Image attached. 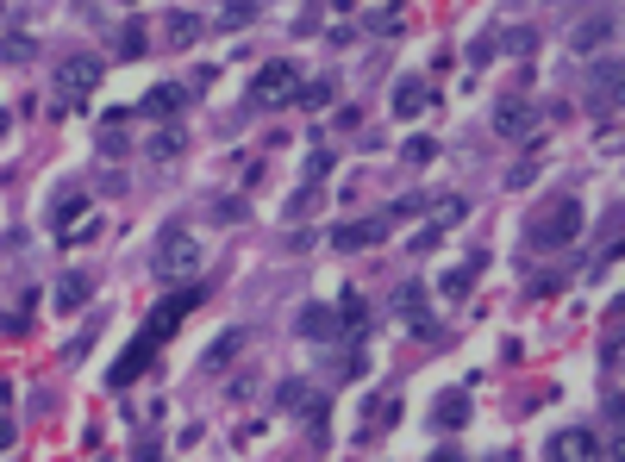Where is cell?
I'll use <instances>...</instances> for the list:
<instances>
[{
	"label": "cell",
	"mask_w": 625,
	"mask_h": 462,
	"mask_svg": "<svg viewBox=\"0 0 625 462\" xmlns=\"http://www.w3.org/2000/svg\"><path fill=\"white\" fill-rule=\"evenodd\" d=\"M582 200H569V194H557L538 219H531V244L538 250H563V244H576V231H582Z\"/></svg>",
	"instance_id": "obj_1"
},
{
	"label": "cell",
	"mask_w": 625,
	"mask_h": 462,
	"mask_svg": "<svg viewBox=\"0 0 625 462\" xmlns=\"http://www.w3.org/2000/svg\"><path fill=\"white\" fill-rule=\"evenodd\" d=\"M101 76H107V63H101V57H88V50H82V57H69V63L57 69V107H82V101L101 88Z\"/></svg>",
	"instance_id": "obj_2"
},
{
	"label": "cell",
	"mask_w": 625,
	"mask_h": 462,
	"mask_svg": "<svg viewBox=\"0 0 625 462\" xmlns=\"http://www.w3.org/2000/svg\"><path fill=\"white\" fill-rule=\"evenodd\" d=\"M150 269H156L163 281H182V275H194V269H201V244H194V237H182V231H169V237L156 244Z\"/></svg>",
	"instance_id": "obj_3"
},
{
	"label": "cell",
	"mask_w": 625,
	"mask_h": 462,
	"mask_svg": "<svg viewBox=\"0 0 625 462\" xmlns=\"http://www.w3.org/2000/svg\"><path fill=\"white\" fill-rule=\"evenodd\" d=\"M201 300H207L201 288H175V294H169V300H163V307L144 319V344H163V338H169V332H175V325H182V319H188Z\"/></svg>",
	"instance_id": "obj_4"
},
{
	"label": "cell",
	"mask_w": 625,
	"mask_h": 462,
	"mask_svg": "<svg viewBox=\"0 0 625 462\" xmlns=\"http://www.w3.org/2000/svg\"><path fill=\"white\" fill-rule=\"evenodd\" d=\"M488 125H495L500 138H531V131H538V101H519V94H506V101H495Z\"/></svg>",
	"instance_id": "obj_5"
},
{
	"label": "cell",
	"mask_w": 625,
	"mask_h": 462,
	"mask_svg": "<svg viewBox=\"0 0 625 462\" xmlns=\"http://www.w3.org/2000/svg\"><path fill=\"white\" fill-rule=\"evenodd\" d=\"M550 462H601V438L576 425V431H563V438L550 444Z\"/></svg>",
	"instance_id": "obj_6"
},
{
	"label": "cell",
	"mask_w": 625,
	"mask_h": 462,
	"mask_svg": "<svg viewBox=\"0 0 625 462\" xmlns=\"http://www.w3.org/2000/svg\"><path fill=\"white\" fill-rule=\"evenodd\" d=\"M275 94H294V63H269V69L256 76V88H250L256 107H275Z\"/></svg>",
	"instance_id": "obj_7"
},
{
	"label": "cell",
	"mask_w": 625,
	"mask_h": 462,
	"mask_svg": "<svg viewBox=\"0 0 625 462\" xmlns=\"http://www.w3.org/2000/svg\"><path fill=\"white\" fill-rule=\"evenodd\" d=\"M388 237V219H357V226H338L332 231V250H370Z\"/></svg>",
	"instance_id": "obj_8"
},
{
	"label": "cell",
	"mask_w": 625,
	"mask_h": 462,
	"mask_svg": "<svg viewBox=\"0 0 625 462\" xmlns=\"http://www.w3.org/2000/svg\"><path fill=\"white\" fill-rule=\"evenodd\" d=\"M182 101H188V88H175V82H156V88L138 101V113H144V119H175V113H182Z\"/></svg>",
	"instance_id": "obj_9"
},
{
	"label": "cell",
	"mask_w": 625,
	"mask_h": 462,
	"mask_svg": "<svg viewBox=\"0 0 625 462\" xmlns=\"http://www.w3.org/2000/svg\"><path fill=\"white\" fill-rule=\"evenodd\" d=\"M150 356H156V344H144V338H138V344L125 350V356L113 362V369H107V381H113V387H125V381H138V375L150 369Z\"/></svg>",
	"instance_id": "obj_10"
},
{
	"label": "cell",
	"mask_w": 625,
	"mask_h": 462,
	"mask_svg": "<svg viewBox=\"0 0 625 462\" xmlns=\"http://www.w3.org/2000/svg\"><path fill=\"white\" fill-rule=\"evenodd\" d=\"M425 107H432V88H425L419 76L394 88V113H400V119H419V113H425Z\"/></svg>",
	"instance_id": "obj_11"
},
{
	"label": "cell",
	"mask_w": 625,
	"mask_h": 462,
	"mask_svg": "<svg viewBox=\"0 0 625 462\" xmlns=\"http://www.w3.org/2000/svg\"><path fill=\"white\" fill-rule=\"evenodd\" d=\"M50 294H57V307H63V313H76V307L88 300V275H82V269H69V275H63Z\"/></svg>",
	"instance_id": "obj_12"
},
{
	"label": "cell",
	"mask_w": 625,
	"mask_h": 462,
	"mask_svg": "<svg viewBox=\"0 0 625 462\" xmlns=\"http://www.w3.org/2000/svg\"><path fill=\"white\" fill-rule=\"evenodd\" d=\"M300 332H307V338H332V332H338V313H332V307H307V313H300Z\"/></svg>",
	"instance_id": "obj_13"
},
{
	"label": "cell",
	"mask_w": 625,
	"mask_h": 462,
	"mask_svg": "<svg viewBox=\"0 0 625 462\" xmlns=\"http://www.w3.org/2000/svg\"><path fill=\"white\" fill-rule=\"evenodd\" d=\"M438 425H444V431H463V425H469V394H444Z\"/></svg>",
	"instance_id": "obj_14"
},
{
	"label": "cell",
	"mask_w": 625,
	"mask_h": 462,
	"mask_svg": "<svg viewBox=\"0 0 625 462\" xmlns=\"http://www.w3.org/2000/svg\"><path fill=\"white\" fill-rule=\"evenodd\" d=\"M281 406H288V413H313V419H319V406H313V387H307V381H288V387H281Z\"/></svg>",
	"instance_id": "obj_15"
},
{
	"label": "cell",
	"mask_w": 625,
	"mask_h": 462,
	"mask_svg": "<svg viewBox=\"0 0 625 462\" xmlns=\"http://www.w3.org/2000/svg\"><path fill=\"white\" fill-rule=\"evenodd\" d=\"M120 57H144V19H125L120 25Z\"/></svg>",
	"instance_id": "obj_16"
},
{
	"label": "cell",
	"mask_w": 625,
	"mask_h": 462,
	"mask_svg": "<svg viewBox=\"0 0 625 462\" xmlns=\"http://www.w3.org/2000/svg\"><path fill=\"white\" fill-rule=\"evenodd\" d=\"M232 350H245V332H226L219 344L207 350V369H226V362H232Z\"/></svg>",
	"instance_id": "obj_17"
},
{
	"label": "cell",
	"mask_w": 625,
	"mask_h": 462,
	"mask_svg": "<svg viewBox=\"0 0 625 462\" xmlns=\"http://www.w3.org/2000/svg\"><path fill=\"white\" fill-rule=\"evenodd\" d=\"M169 38H175V44H194V38H201V19H194V13H169Z\"/></svg>",
	"instance_id": "obj_18"
},
{
	"label": "cell",
	"mask_w": 625,
	"mask_h": 462,
	"mask_svg": "<svg viewBox=\"0 0 625 462\" xmlns=\"http://www.w3.org/2000/svg\"><path fill=\"white\" fill-rule=\"evenodd\" d=\"M476 269H482V256H476V262H463V269H451V275H444L438 288H444V294H463V288L476 281Z\"/></svg>",
	"instance_id": "obj_19"
},
{
	"label": "cell",
	"mask_w": 625,
	"mask_h": 462,
	"mask_svg": "<svg viewBox=\"0 0 625 462\" xmlns=\"http://www.w3.org/2000/svg\"><path fill=\"white\" fill-rule=\"evenodd\" d=\"M607 31H613L607 19H594V25H582V31H576V50L588 57V44H607Z\"/></svg>",
	"instance_id": "obj_20"
},
{
	"label": "cell",
	"mask_w": 625,
	"mask_h": 462,
	"mask_svg": "<svg viewBox=\"0 0 625 462\" xmlns=\"http://www.w3.org/2000/svg\"><path fill=\"white\" fill-rule=\"evenodd\" d=\"M175 150H182V131H156V138H150V156H156V163H169Z\"/></svg>",
	"instance_id": "obj_21"
},
{
	"label": "cell",
	"mask_w": 625,
	"mask_h": 462,
	"mask_svg": "<svg viewBox=\"0 0 625 462\" xmlns=\"http://www.w3.org/2000/svg\"><path fill=\"white\" fill-rule=\"evenodd\" d=\"M338 319H344V325H351V332H357V325H363V319H370V313H363V300H357V294H344V307H338Z\"/></svg>",
	"instance_id": "obj_22"
},
{
	"label": "cell",
	"mask_w": 625,
	"mask_h": 462,
	"mask_svg": "<svg viewBox=\"0 0 625 462\" xmlns=\"http://www.w3.org/2000/svg\"><path fill=\"white\" fill-rule=\"evenodd\" d=\"M432 156H438L432 138H413V144H406V163H432Z\"/></svg>",
	"instance_id": "obj_23"
},
{
	"label": "cell",
	"mask_w": 625,
	"mask_h": 462,
	"mask_svg": "<svg viewBox=\"0 0 625 462\" xmlns=\"http://www.w3.org/2000/svg\"><path fill=\"white\" fill-rule=\"evenodd\" d=\"M326 101H332V82H313V88L300 94V107H326Z\"/></svg>",
	"instance_id": "obj_24"
},
{
	"label": "cell",
	"mask_w": 625,
	"mask_h": 462,
	"mask_svg": "<svg viewBox=\"0 0 625 462\" xmlns=\"http://www.w3.org/2000/svg\"><path fill=\"white\" fill-rule=\"evenodd\" d=\"M76 213H82V194H63V200H57V226H69Z\"/></svg>",
	"instance_id": "obj_25"
},
{
	"label": "cell",
	"mask_w": 625,
	"mask_h": 462,
	"mask_svg": "<svg viewBox=\"0 0 625 462\" xmlns=\"http://www.w3.org/2000/svg\"><path fill=\"white\" fill-rule=\"evenodd\" d=\"M6 444H13V425H6V419H0V450H6Z\"/></svg>",
	"instance_id": "obj_26"
},
{
	"label": "cell",
	"mask_w": 625,
	"mask_h": 462,
	"mask_svg": "<svg viewBox=\"0 0 625 462\" xmlns=\"http://www.w3.org/2000/svg\"><path fill=\"white\" fill-rule=\"evenodd\" d=\"M438 462H463V457H457V450H438Z\"/></svg>",
	"instance_id": "obj_27"
},
{
	"label": "cell",
	"mask_w": 625,
	"mask_h": 462,
	"mask_svg": "<svg viewBox=\"0 0 625 462\" xmlns=\"http://www.w3.org/2000/svg\"><path fill=\"white\" fill-rule=\"evenodd\" d=\"M0 131H6V113H0Z\"/></svg>",
	"instance_id": "obj_28"
}]
</instances>
